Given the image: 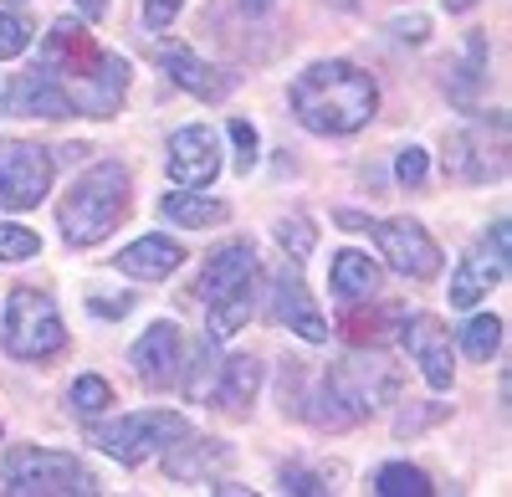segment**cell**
<instances>
[{
	"instance_id": "cell-32",
	"label": "cell",
	"mask_w": 512,
	"mask_h": 497,
	"mask_svg": "<svg viewBox=\"0 0 512 497\" xmlns=\"http://www.w3.org/2000/svg\"><path fill=\"white\" fill-rule=\"evenodd\" d=\"M231 144H236V170H256V154H262V139H256V129L246 118H231Z\"/></svg>"
},
{
	"instance_id": "cell-8",
	"label": "cell",
	"mask_w": 512,
	"mask_h": 497,
	"mask_svg": "<svg viewBox=\"0 0 512 497\" xmlns=\"http://www.w3.org/2000/svg\"><path fill=\"white\" fill-rule=\"evenodd\" d=\"M185 436H190V421L175 416V410H134V416L103 426V431H98V446L108 451L113 462L139 467V462L159 457L164 446H175V441H185Z\"/></svg>"
},
{
	"instance_id": "cell-23",
	"label": "cell",
	"mask_w": 512,
	"mask_h": 497,
	"mask_svg": "<svg viewBox=\"0 0 512 497\" xmlns=\"http://www.w3.org/2000/svg\"><path fill=\"white\" fill-rule=\"evenodd\" d=\"M164 451H169L164 472L180 477V482H200L205 472H216V467L231 462V446H226V441H190V457H185L180 446H164Z\"/></svg>"
},
{
	"instance_id": "cell-21",
	"label": "cell",
	"mask_w": 512,
	"mask_h": 497,
	"mask_svg": "<svg viewBox=\"0 0 512 497\" xmlns=\"http://www.w3.org/2000/svg\"><path fill=\"white\" fill-rule=\"evenodd\" d=\"M446 170L461 175V180H472V185H487V180L502 175V159H492L477 134H451L446 139Z\"/></svg>"
},
{
	"instance_id": "cell-42",
	"label": "cell",
	"mask_w": 512,
	"mask_h": 497,
	"mask_svg": "<svg viewBox=\"0 0 512 497\" xmlns=\"http://www.w3.org/2000/svg\"><path fill=\"white\" fill-rule=\"evenodd\" d=\"M333 6H338V11H359V0H333Z\"/></svg>"
},
{
	"instance_id": "cell-34",
	"label": "cell",
	"mask_w": 512,
	"mask_h": 497,
	"mask_svg": "<svg viewBox=\"0 0 512 497\" xmlns=\"http://www.w3.org/2000/svg\"><path fill=\"white\" fill-rule=\"evenodd\" d=\"M180 6H185V0H144V26L149 31H164L169 21L180 16Z\"/></svg>"
},
{
	"instance_id": "cell-6",
	"label": "cell",
	"mask_w": 512,
	"mask_h": 497,
	"mask_svg": "<svg viewBox=\"0 0 512 497\" xmlns=\"http://www.w3.org/2000/svg\"><path fill=\"white\" fill-rule=\"evenodd\" d=\"M67 344V328L57 303L41 287H11L6 313H0V349L11 359H52Z\"/></svg>"
},
{
	"instance_id": "cell-11",
	"label": "cell",
	"mask_w": 512,
	"mask_h": 497,
	"mask_svg": "<svg viewBox=\"0 0 512 497\" xmlns=\"http://www.w3.org/2000/svg\"><path fill=\"white\" fill-rule=\"evenodd\" d=\"M507 236H512V226L502 216L472 252L461 257V267L451 277V308H477L497 282H507Z\"/></svg>"
},
{
	"instance_id": "cell-30",
	"label": "cell",
	"mask_w": 512,
	"mask_h": 497,
	"mask_svg": "<svg viewBox=\"0 0 512 497\" xmlns=\"http://www.w3.org/2000/svg\"><path fill=\"white\" fill-rule=\"evenodd\" d=\"M41 252V236L26 231V226H6L0 221V262H26Z\"/></svg>"
},
{
	"instance_id": "cell-1",
	"label": "cell",
	"mask_w": 512,
	"mask_h": 497,
	"mask_svg": "<svg viewBox=\"0 0 512 497\" xmlns=\"http://www.w3.org/2000/svg\"><path fill=\"white\" fill-rule=\"evenodd\" d=\"M41 67H47L62 93L72 103V113H93V118H113L123 108L128 93V62L118 52H103L88 36L82 16H62L52 21L47 41H41Z\"/></svg>"
},
{
	"instance_id": "cell-43",
	"label": "cell",
	"mask_w": 512,
	"mask_h": 497,
	"mask_svg": "<svg viewBox=\"0 0 512 497\" xmlns=\"http://www.w3.org/2000/svg\"><path fill=\"white\" fill-rule=\"evenodd\" d=\"M0 6H21V0H0Z\"/></svg>"
},
{
	"instance_id": "cell-20",
	"label": "cell",
	"mask_w": 512,
	"mask_h": 497,
	"mask_svg": "<svg viewBox=\"0 0 512 497\" xmlns=\"http://www.w3.org/2000/svg\"><path fill=\"white\" fill-rule=\"evenodd\" d=\"M256 390H262V359L236 354V359L221 364V375H216V400H221V410L241 416V410H251Z\"/></svg>"
},
{
	"instance_id": "cell-15",
	"label": "cell",
	"mask_w": 512,
	"mask_h": 497,
	"mask_svg": "<svg viewBox=\"0 0 512 497\" xmlns=\"http://www.w3.org/2000/svg\"><path fill=\"white\" fill-rule=\"evenodd\" d=\"M272 318L287 323L292 334L308 339V344H323V339H328V323H323V313L313 308L308 282H303V272H297V267H282V272L272 277Z\"/></svg>"
},
{
	"instance_id": "cell-39",
	"label": "cell",
	"mask_w": 512,
	"mask_h": 497,
	"mask_svg": "<svg viewBox=\"0 0 512 497\" xmlns=\"http://www.w3.org/2000/svg\"><path fill=\"white\" fill-rule=\"evenodd\" d=\"M72 6H77V16H82V21H103L108 0H72Z\"/></svg>"
},
{
	"instance_id": "cell-28",
	"label": "cell",
	"mask_w": 512,
	"mask_h": 497,
	"mask_svg": "<svg viewBox=\"0 0 512 497\" xmlns=\"http://www.w3.org/2000/svg\"><path fill=\"white\" fill-rule=\"evenodd\" d=\"M108 405H113V385H108L103 375L72 380V416H77V421H98Z\"/></svg>"
},
{
	"instance_id": "cell-38",
	"label": "cell",
	"mask_w": 512,
	"mask_h": 497,
	"mask_svg": "<svg viewBox=\"0 0 512 497\" xmlns=\"http://www.w3.org/2000/svg\"><path fill=\"white\" fill-rule=\"evenodd\" d=\"M134 308V298H98L93 303V313H103V318H118V313H128Z\"/></svg>"
},
{
	"instance_id": "cell-16",
	"label": "cell",
	"mask_w": 512,
	"mask_h": 497,
	"mask_svg": "<svg viewBox=\"0 0 512 497\" xmlns=\"http://www.w3.org/2000/svg\"><path fill=\"white\" fill-rule=\"evenodd\" d=\"M159 67H164V77H175V88H185L190 98L221 103V98L231 93V77H226L221 67L200 62L185 41H164V47H159Z\"/></svg>"
},
{
	"instance_id": "cell-26",
	"label": "cell",
	"mask_w": 512,
	"mask_h": 497,
	"mask_svg": "<svg viewBox=\"0 0 512 497\" xmlns=\"http://www.w3.org/2000/svg\"><path fill=\"white\" fill-rule=\"evenodd\" d=\"M461 349L472 354V359H492L497 349H502V318L497 313H477V318H466V328H461Z\"/></svg>"
},
{
	"instance_id": "cell-5",
	"label": "cell",
	"mask_w": 512,
	"mask_h": 497,
	"mask_svg": "<svg viewBox=\"0 0 512 497\" xmlns=\"http://www.w3.org/2000/svg\"><path fill=\"white\" fill-rule=\"evenodd\" d=\"M256 246L251 241H226L205 257L200 267V303L210 313V334L231 339L236 328L251 318V293H256Z\"/></svg>"
},
{
	"instance_id": "cell-36",
	"label": "cell",
	"mask_w": 512,
	"mask_h": 497,
	"mask_svg": "<svg viewBox=\"0 0 512 497\" xmlns=\"http://www.w3.org/2000/svg\"><path fill=\"white\" fill-rule=\"evenodd\" d=\"M446 416V405H431V410H405V416H400V436H410V431H420V426H431V421H441Z\"/></svg>"
},
{
	"instance_id": "cell-2",
	"label": "cell",
	"mask_w": 512,
	"mask_h": 497,
	"mask_svg": "<svg viewBox=\"0 0 512 497\" xmlns=\"http://www.w3.org/2000/svg\"><path fill=\"white\" fill-rule=\"evenodd\" d=\"M287 103L308 134H359L379 108V88L354 62H313L292 82Z\"/></svg>"
},
{
	"instance_id": "cell-37",
	"label": "cell",
	"mask_w": 512,
	"mask_h": 497,
	"mask_svg": "<svg viewBox=\"0 0 512 497\" xmlns=\"http://www.w3.org/2000/svg\"><path fill=\"white\" fill-rule=\"evenodd\" d=\"M390 31L400 41H425V36H431V21H425V16H400V21H390Z\"/></svg>"
},
{
	"instance_id": "cell-33",
	"label": "cell",
	"mask_w": 512,
	"mask_h": 497,
	"mask_svg": "<svg viewBox=\"0 0 512 497\" xmlns=\"http://www.w3.org/2000/svg\"><path fill=\"white\" fill-rule=\"evenodd\" d=\"M282 492L292 497H313V492H328V482L318 472H303V467H282Z\"/></svg>"
},
{
	"instance_id": "cell-31",
	"label": "cell",
	"mask_w": 512,
	"mask_h": 497,
	"mask_svg": "<svg viewBox=\"0 0 512 497\" xmlns=\"http://www.w3.org/2000/svg\"><path fill=\"white\" fill-rule=\"evenodd\" d=\"M277 236H282V252H292V262H303V257L313 252V241H318V231H313L303 216L277 221Z\"/></svg>"
},
{
	"instance_id": "cell-12",
	"label": "cell",
	"mask_w": 512,
	"mask_h": 497,
	"mask_svg": "<svg viewBox=\"0 0 512 497\" xmlns=\"http://www.w3.org/2000/svg\"><path fill=\"white\" fill-rule=\"evenodd\" d=\"M169 180L185 185V190H205L210 180L221 175V139L216 129H205V123H190L169 139Z\"/></svg>"
},
{
	"instance_id": "cell-10",
	"label": "cell",
	"mask_w": 512,
	"mask_h": 497,
	"mask_svg": "<svg viewBox=\"0 0 512 497\" xmlns=\"http://www.w3.org/2000/svg\"><path fill=\"white\" fill-rule=\"evenodd\" d=\"M57 159L31 139H0V205L6 211H31L52 190Z\"/></svg>"
},
{
	"instance_id": "cell-25",
	"label": "cell",
	"mask_w": 512,
	"mask_h": 497,
	"mask_svg": "<svg viewBox=\"0 0 512 497\" xmlns=\"http://www.w3.org/2000/svg\"><path fill=\"white\" fill-rule=\"evenodd\" d=\"M374 492H379V497H431L436 487H431V477H425L420 467L390 462V467L374 472Z\"/></svg>"
},
{
	"instance_id": "cell-27",
	"label": "cell",
	"mask_w": 512,
	"mask_h": 497,
	"mask_svg": "<svg viewBox=\"0 0 512 497\" xmlns=\"http://www.w3.org/2000/svg\"><path fill=\"white\" fill-rule=\"evenodd\" d=\"M216 375H221V364H216V334H200L195 344V359H190V380H185V395L190 400H205V395H216Z\"/></svg>"
},
{
	"instance_id": "cell-9",
	"label": "cell",
	"mask_w": 512,
	"mask_h": 497,
	"mask_svg": "<svg viewBox=\"0 0 512 497\" xmlns=\"http://www.w3.org/2000/svg\"><path fill=\"white\" fill-rule=\"evenodd\" d=\"M354 226H364V231L379 241L384 262H390L400 277H410V282H431V277L441 272V246L431 241V231H425L420 221H410V216H395V221L354 216Z\"/></svg>"
},
{
	"instance_id": "cell-29",
	"label": "cell",
	"mask_w": 512,
	"mask_h": 497,
	"mask_svg": "<svg viewBox=\"0 0 512 497\" xmlns=\"http://www.w3.org/2000/svg\"><path fill=\"white\" fill-rule=\"evenodd\" d=\"M31 47V21L16 11H0V62H11Z\"/></svg>"
},
{
	"instance_id": "cell-7",
	"label": "cell",
	"mask_w": 512,
	"mask_h": 497,
	"mask_svg": "<svg viewBox=\"0 0 512 497\" xmlns=\"http://www.w3.org/2000/svg\"><path fill=\"white\" fill-rule=\"evenodd\" d=\"M11 497H77V492H98V477L82 467L67 451H41V446H16L0 462Z\"/></svg>"
},
{
	"instance_id": "cell-19",
	"label": "cell",
	"mask_w": 512,
	"mask_h": 497,
	"mask_svg": "<svg viewBox=\"0 0 512 497\" xmlns=\"http://www.w3.org/2000/svg\"><path fill=\"white\" fill-rule=\"evenodd\" d=\"M379 293V262L369 252H354V246H344V252L333 257V298L338 303H369Z\"/></svg>"
},
{
	"instance_id": "cell-18",
	"label": "cell",
	"mask_w": 512,
	"mask_h": 497,
	"mask_svg": "<svg viewBox=\"0 0 512 497\" xmlns=\"http://www.w3.org/2000/svg\"><path fill=\"white\" fill-rule=\"evenodd\" d=\"M180 262H185V246L169 241V236H139V241H128L123 252L113 257V267L123 277H134V282H164Z\"/></svg>"
},
{
	"instance_id": "cell-13",
	"label": "cell",
	"mask_w": 512,
	"mask_h": 497,
	"mask_svg": "<svg viewBox=\"0 0 512 497\" xmlns=\"http://www.w3.org/2000/svg\"><path fill=\"white\" fill-rule=\"evenodd\" d=\"M128 364H134L139 385L164 390L180 380V364H185V339H180V323H154L149 334L128 349Z\"/></svg>"
},
{
	"instance_id": "cell-40",
	"label": "cell",
	"mask_w": 512,
	"mask_h": 497,
	"mask_svg": "<svg viewBox=\"0 0 512 497\" xmlns=\"http://www.w3.org/2000/svg\"><path fill=\"white\" fill-rule=\"evenodd\" d=\"M441 6H446V11H472L477 0H441Z\"/></svg>"
},
{
	"instance_id": "cell-22",
	"label": "cell",
	"mask_w": 512,
	"mask_h": 497,
	"mask_svg": "<svg viewBox=\"0 0 512 497\" xmlns=\"http://www.w3.org/2000/svg\"><path fill=\"white\" fill-rule=\"evenodd\" d=\"M159 216H169L175 226H190V231H205V226H221L231 211H226V200H210V195H195L180 185L159 200Z\"/></svg>"
},
{
	"instance_id": "cell-41",
	"label": "cell",
	"mask_w": 512,
	"mask_h": 497,
	"mask_svg": "<svg viewBox=\"0 0 512 497\" xmlns=\"http://www.w3.org/2000/svg\"><path fill=\"white\" fill-rule=\"evenodd\" d=\"M246 6H251V11H272V6H277V0H246Z\"/></svg>"
},
{
	"instance_id": "cell-17",
	"label": "cell",
	"mask_w": 512,
	"mask_h": 497,
	"mask_svg": "<svg viewBox=\"0 0 512 497\" xmlns=\"http://www.w3.org/2000/svg\"><path fill=\"white\" fill-rule=\"evenodd\" d=\"M6 108H11V113H21V118H72V103H67V93H62V82H57L47 67L11 77V88H6Z\"/></svg>"
},
{
	"instance_id": "cell-4",
	"label": "cell",
	"mask_w": 512,
	"mask_h": 497,
	"mask_svg": "<svg viewBox=\"0 0 512 497\" xmlns=\"http://www.w3.org/2000/svg\"><path fill=\"white\" fill-rule=\"evenodd\" d=\"M123 216H128V170L118 159H103L88 175H77V185L57 205V226L72 246H93V241L113 236L123 226Z\"/></svg>"
},
{
	"instance_id": "cell-3",
	"label": "cell",
	"mask_w": 512,
	"mask_h": 497,
	"mask_svg": "<svg viewBox=\"0 0 512 497\" xmlns=\"http://www.w3.org/2000/svg\"><path fill=\"white\" fill-rule=\"evenodd\" d=\"M395 385H400L395 369L384 364L379 354H374V359L354 354V359H344V364H333L328 375L318 380V390H313L308 405H303V416H308L318 431H349V426H359L364 416H374L384 400H395Z\"/></svg>"
},
{
	"instance_id": "cell-24",
	"label": "cell",
	"mask_w": 512,
	"mask_h": 497,
	"mask_svg": "<svg viewBox=\"0 0 512 497\" xmlns=\"http://www.w3.org/2000/svg\"><path fill=\"white\" fill-rule=\"evenodd\" d=\"M451 77H456V82H446L451 98H456L461 108H472V98L482 93V82H487V36H482V31L466 36V62H461Z\"/></svg>"
},
{
	"instance_id": "cell-35",
	"label": "cell",
	"mask_w": 512,
	"mask_h": 497,
	"mask_svg": "<svg viewBox=\"0 0 512 497\" xmlns=\"http://www.w3.org/2000/svg\"><path fill=\"white\" fill-rule=\"evenodd\" d=\"M395 175H400V185H420L425 180V149H400Z\"/></svg>"
},
{
	"instance_id": "cell-14",
	"label": "cell",
	"mask_w": 512,
	"mask_h": 497,
	"mask_svg": "<svg viewBox=\"0 0 512 497\" xmlns=\"http://www.w3.org/2000/svg\"><path fill=\"white\" fill-rule=\"evenodd\" d=\"M400 339H405L410 359L420 364L425 385H431V390H451L456 364H451V334H446V328H441L431 313H415V318H405Z\"/></svg>"
}]
</instances>
